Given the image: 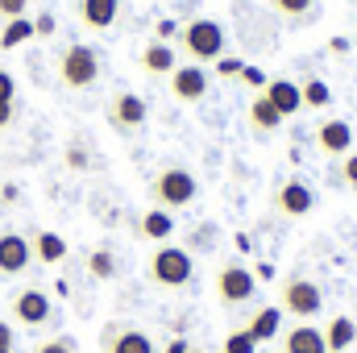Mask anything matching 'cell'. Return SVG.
Masks as SVG:
<instances>
[{
	"instance_id": "obj_24",
	"label": "cell",
	"mask_w": 357,
	"mask_h": 353,
	"mask_svg": "<svg viewBox=\"0 0 357 353\" xmlns=\"http://www.w3.org/2000/svg\"><path fill=\"white\" fill-rule=\"evenodd\" d=\"M299 96H303V108H333V88H328L320 75L303 80V84H299Z\"/></svg>"
},
{
	"instance_id": "obj_32",
	"label": "cell",
	"mask_w": 357,
	"mask_h": 353,
	"mask_svg": "<svg viewBox=\"0 0 357 353\" xmlns=\"http://www.w3.org/2000/svg\"><path fill=\"white\" fill-rule=\"evenodd\" d=\"M341 183L357 191V154H354V150H349V154L341 158Z\"/></svg>"
},
{
	"instance_id": "obj_4",
	"label": "cell",
	"mask_w": 357,
	"mask_h": 353,
	"mask_svg": "<svg viewBox=\"0 0 357 353\" xmlns=\"http://www.w3.org/2000/svg\"><path fill=\"white\" fill-rule=\"evenodd\" d=\"M195 195H199V183H195V175H191L187 167H167V171H158V175L150 179V200H154V208L175 212V208H187Z\"/></svg>"
},
{
	"instance_id": "obj_26",
	"label": "cell",
	"mask_w": 357,
	"mask_h": 353,
	"mask_svg": "<svg viewBox=\"0 0 357 353\" xmlns=\"http://www.w3.org/2000/svg\"><path fill=\"white\" fill-rule=\"evenodd\" d=\"M270 8L282 17V21H307L316 13V0H270Z\"/></svg>"
},
{
	"instance_id": "obj_42",
	"label": "cell",
	"mask_w": 357,
	"mask_h": 353,
	"mask_svg": "<svg viewBox=\"0 0 357 353\" xmlns=\"http://www.w3.org/2000/svg\"><path fill=\"white\" fill-rule=\"evenodd\" d=\"M191 353H208V350H195V345H191Z\"/></svg>"
},
{
	"instance_id": "obj_10",
	"label": "cell",
	"mask_w": 357,
	"mask_h": 353,
	"mask_svg": "<svg viewBox=\"0 0 357 353\" xmlns=\"http://www.w3.org/2000/svg\"><path fill=\"white\" fill-rule=\"evenodd\" d=\"M50 316H54V308H50V295H46V291L25 287V291L13 295V320H17V324H25V329H42Z\"/></svg>"
},
{
	"instance_id": "obj_40",
	"label": "cell",
	"mask_w": 357,
	"mask_h": 353,
	"mask_svg": "<svg viewBox=\"0 0 357 353\" xmlns=\"http://www.w3.org/2000/svg\"><path fill=\"white\" fill-rule=\"evenodd\" d=\"M0 350H13V329L0 320Z\"/></svg>"
},
{
	"instance_id": "obj_29",
	"label": "cell",
	"mask_w": 357,
	"mask_h": 353,
	"mask_svg": "<svg viewBox=\"0 0 357 353\" xmlns=\"http://www.w3.org/2000/svg\"><path fill=\"white\" fill-rule=\"evenodd\" d=\"M212 67H216V75H220V80H237V75L245 71V59H233V54L225 59V54H220V59H216Z\"/></svg>"
},
{
	"instance_id": "obj_25",
	"label": "cell",
	"mask_w": 357,
	"mask_h": 353,
	"mask_svg": "<svg viewBox=\"0 0 357 353\" xmlns=\"http://www.w3.org/2000/svg\"><path fill=\"white\" fill-rule=\"evenodd\" d=\"M88 274L91 278H100V283H108V278H116V254L112 250H91L88 254Z\"/></svg>"
},
{
	"instance_id": "obj_8",
	"label": "cell",
	"mask_w": 357,
	"mask_h": 353,
	"mask_svg": "<svg viewBox=\"0 0 357 353\" xmlns=\"http://www.w3.org/2000/svg\"><path fill=\"white\" fill-rule=\"evenodd\" d=\"M100 353H158L154 337L137 324H104L100 333Z\"/></svg>"
},
{
	"instance_id": "obj_44",
	"label": "cell",
	"mask_w": 357,
	"mask_h": 353,
	"mask_svg": "<svg viewBox=\"0 0 357 353\" xmlns=\"http://www.w3.org/2000/svg\"><path fill=\"white\" fill-rule=\"evenodd\" d=\"M328 353H337V350H328Z\"/></svg>"
},
{
	"instance_id": "obj_13",
	"label": "cell",
	"mask_w": 357,
	"mask_h": 353,
	"mask_svg": "<svg viewBox=\"0 0 357 353\" xmlns=\"http://www.w3.org/2000/svg\"><path fill=\"white\" fill-rule=\"evenodd\" d=\"M33 262V250H29V237L25 233H0V274L4 278H13V274H21V270H29Z\"/></svg>"
},
{
	"instance_id": "obj_1",
	"label": "cell",
	"mask_w": 357,
	"mask_h": 353,
	"mask_svg": "<svg viewBox=\"0 0 357 353\" xmlns=\"http://www.w3.org/2000/svg\"><path fill=\"white\" fill-rule=\"evenodd\" d=\"M178 50L191 59V63H216L220 54H225V25L216 21V17H191V21H183L178 25Z\"/></svg>"
},
{
	"instance_id": "obj_21",
	"label": "cell",
	"mask_w": 357,
	"mask_h": 353,
	"mask_svg": "<svg viewBox=\"0 0 357 353\" xmlns=\"http://www.w3.org/2000/svg\"><path fill=\"white\" fill-rule=\"evenodd\" d=\"M29 250H33L38 262H63V258H67V241H63L59 233H50V229H38V233L29 237Z\"/></svg>"
},
{
	"instance_id": "obj_35",
	"label": "cell",
	"mask_w": 357,
	"mask_h": 353,
	"mask_svg": "<svg viewBox=\"0 0 357 353\" xmlns=\"http://www.w3.org/2000/svg\"><path fill=\"white\" fill-rule=\"evenodd\" d=\"M67 167L71 171H84L88 167V150L84 146H67Z\"/></svg>"
},
{
	"instance_id": "obj_16",
	"label": "cell",
	"mask_w": 357,
	"mask_h": 353,
	"mask_svg": "<svg viewBox=\"0 0 357 353\" xmlns=\"http://www.w3.org/2000/svg\"><path fill=\"white\" fill-rule=\"evenodd\" d=\"M282 316H287V312H282L278 303H266V308H258V312L245 320V333H250L258 345H262V341H274V337L282 333Z\"/></svg>"
},
{
	"instance_id": "obj_3",
	"label": "cell",
	"mask_w": 357,
	"mask_h": 353,
	"mask_svg": "<svg viewBox=\"0 0 357 353\" xmlns=\"http://www.w3.org/2000/svg\"><path fill=\"white\" fill-rule=\"evenodd\" d=\"M96 80H100V54H96V46H88V42L63 46V54H59V84L71 91H84Z\"/></svg>"
},
{
	"instance_id": "obj_34",
	"label": "cell",
	"mask_w": 357,
	"mask_h": 353,
	"mask_svg": "<svg viewBox=\"0 0 357 353\" xmlns=\"http://www.w3.org/2000/svg\"><path fill=\"white\" fill-rule=\"evenodd\" d=\"M13 100H17V80L0 67V104H13Z\"/></svg>"
},
{
	"instance_id": "obj_27",
	"label": "cell",
	"mask_w": 357,
	"mask_h": 353,
	"mask_svg": "<svg viewBox=\"0 0 357 353\" xmlns=\"http://www.w3.org/2000/svg\"><path fill=\"white\" fill-rule=\"evenodd\" d=\"M220 353H258V341H254V337H250L245 329H233V333L225 337Z\"/></svg>"
},
{
	"instance_id": "obj_18",
	"label": "cell",
	"mask_w": 357,
	"mask_h": 353,
	"mask_svg": "<svg viewBox=\"0 0 357 353\" xmlns=\"http://www.w3.org/2000/svg\"><path fill=\"white\" fill-rule=\"evenodd\" d=\"M116 13H121V0H79V21L84 29H96V33L112 29Z\"/></svg>"
},
{
	"instance_id": "obj_17",
	"label": "cell",
	"mask_w": 357,
	"mask_h": 353,
	"mask_svg": "<svg viewBox=\"0 0 357 353\" xmlns=\"http://www.w3.org/2000/svg\"><path fill=\"white\" fill-rule=\"evenodd\" d=\"M262 96L278 108V117H282V121H287V117H295V112L303 108V96H299V84H295V80H270Z\"/></svg>"
},
{
	"instance_id": "obj_30",
	"label": "cell",
	"mask_w": 357,
	"mask_h": 353,
	"mask_svg": "<svg viewBox=\"0 0 357 353\" xmlns=\"http://www.w3.org/2000/svg\"><path fill=\"white\" fill-rule=\"evenodd\" d=\"M33 353H75V341L71 337H50V341L33 345Z\"/></svg>"
},
{
	"instance_id": "obj_15",
	"label": "cell",
	"mask_w": 357,
	"mask_h": 353,
	"mask_svg": "<svg viewBox=\"0 0 357 353\" xmlns=\"http://www.w3.org/2000/svg\"><path fill=\"white\" fill-rule=\"evenodd\" d=\"M245 117H250V129H254L258 137H270V133H278V129H282V117H278V108L270 104L262 91H254V100H250Z\"/></svg>"
},
{
	"instance_id": "obj_39",
	"label": "cell",
	"mask_w": 357,
	"mask_h": 353,
	"mask_svg": "<svg viewBox=\"0 0 357 353\" xmlns=\"http://www.w3.org/2000/svg\"><path fill=\"white\" fill-rule=\"evenodd\" d=\"M254 278H258V283H270V278H274V266H270V262H258V266H254Z\"/></svg>"
},
{
	"instance_id": "obj_38",
	"label": "cell",
	"mask_w": 357,
	"mask_h": 353,
	"mask_svg": "<svg viewBox=\"0 0 357 353\" xmlns=\"http://www.w3.org/2000/svg\"><path fill=\"white\" fill-rule=\"evenodd\" d=\"M162 353H191V341H187V337H175V341H167Z\"/></svg>"
},
{
	"instance_id": "obj_9",
	"label": "cell",
	"mask_w": 357,
	"mask_h": 353,
	"mask_svg": "<svg viewBox=\"0 0 357 353\" xmlns=\"http://www.w3.org/2000/svg\"><path fill=\"white\" fill-rule=\"evenodd\" d=\"M270 204H274V212H278V216L299 220V216H307V212L316 208V191H312L303 179L291 175V179H282V183L274 187V200H270Z\"/></svg>"
},
{
	"instance_id": "obj_5",
	"label": "cell",
	"mask_w": 357,
	"mask_h": 353,
	"mask_svg": "<svg viewBox=\"0 0 357 353\" xmlns=\"http://www.w3.org/2000/svg\"><path fill=\"white\" fill-rule=\"evenodd\" d=\"M150 278H154L158 287H167V291H183V287L195 278V258H191V250H183V246H158V250L150 254Z\"/></svg>"
},
{
	"instance_id": "obj_20",
	"label": "cell",
	"mask_w": 357,
	"mask_h": 353,
	"mask_svg": "<svg viewBox=\"0 0 357 353\" xmlns=\"http://www.w3.org/2000/svg\"><path fill=\"white\" fill-rule=\"evenodd\" d=\"M137 233H142L146 241H167V237L175 233V216H171L167 208H146L142 220H137Z\"/></svg>"
},
{
	"instance_id": "obj_19",
	"label": "cell",
	"mask_w": 357,
	"mask_h": 353,
	"mask_svg": "<svg viewBox=\"0 0 357 353\" xmlns=\"http://www.w3.org/2000/svg\"><path fill=\"white\" fill-rule=\"evenodd\" d=\"M142 71L146 75H171L178 67V54H175V46L171 42H146V50H142Z\"/></svg>"
},
{
	"instance_id": "obj_2",
	"label": "cell",
	"mask_w": 357,
	"mask_h": 353,
	"mask_svg": "<svg viewBox=\"0 0 357 353\" xmlns=\"http://www.w3.org/2000/svg\"><path fill=\"white\" fill-rule=\"evenodd\" d=\"M278 308L295 320H316L324 312V291L316 278H303V274H287L282 287H278Z\"/></svg>"
},
{
	"instance_id": "obj_31",
	"label": "cell",
	"mask_w": 357,
	"mask_h": 353,
	"mask_svg": "<svg viewBox=\"0 0 357 353\" xmlns=\"http://www.w3.org/2000/svg\"><path fill=\"white\" fill-rule=\"evenodd\" d=\"M171 38H178V21L158 17V21H154V42H171Z\"/></svg>"
},
{
	"instance_id": "obj_37",
	"label": "cell",
	"mask_w": 357,
	"mask_h": 353,
	"mask_svg": "<svg viewBox=\"0 0 357 353\" xmlns=\"http://www.w3.org/2000/svg\"><path fill=\"white\" fill-rule=\"evenodd\" d=\"M13 121H17V100H13V104H0V133H4Z\"/></svg>"
},
{
	"instance_id": "obj_11",
	"label": "cell",
	"mask_w": 357,
	"mask_h": 353,
	"mask_svg": "<svg viewBox=\"0 0 357 353\" xmlns=\"http://www.w3.org/2000/svg\"><path fill=\"white\" fill-rule=\"evenodd\" d=\"M316 146H320L324 158H345V154L354 150V125H349L345 117H328V121H320V129H316Z\"/></svg>"
},
{
	"instance_id": "obj_28",
	"label": "cell",
	"mask_w": 357,
	"mask_h": 353,
	"mask_svg": "<svg viewBox=\"0 0 357 353\" xmlns=\"http://www.w3.org/2000/svg\"><path fill=\"white\" fill-rule=\"evenodd\" d=\"M237 80H241L250 91H266V84H270V75L262 71V67H254V63H245V71H241Z\"/></svg>"
},
{
	"instance_id": "obj_36",
	"label": "cell",
	"mask_w": 357,
	"mask_h": 353,
	"mask_svg": "<svg viewBox=\"0 0 357 353\" xmlns=\"http://www.w3.org/2000/svg\"><path fill=\"white\" fill-rule=\"evenodd\" d=\"M50 33H54V17H50V13H42V17L33 21V38H50Z\"/></svg>"
},
{
	"instance_id": "obj_43",
	"label": "cell",
	"mask_w": 357,
	"mask_h": 353,
	"mask_svg": "<svg viewBox=\"0 0 357 353\" xmlns=\"http://www.w3.org/2000/svg\"><path fill=\"white\" fill-rule=\"evenodd\" d=\"M0 353H13V350H0Z\"/></svg>"
},
{
	"instance_id": "obj_41",
	"label": "cell",
	"mask_w": 357,
	"mask_h": 353,
	"mask_svg": "<svg viewBox=\"0 0 357 353\" xmlns=\"http://www.w3.org/2000/svg\"><path fill=\"white\" fill-rule=\"evenodd\" d=\"M328 46H333V54H349V38H333Z\"/></svg>"
},
{
	"instance_id": "obj_12",
	"label": "cell",
	"mask_w": 357,
	"mask_h": 353,
	"mask_svg": "<svg viewBox=\"0 0 357 353\" xmlns=\"http://www.w3.org/2000/svg\"><path fill=\"white\" fill-rule=\"evenodd\" d=\"M208 84H212V75L199 63H183V67L171 71V91H175V100H183V104H199L208 96Z\"/></svg>"
},
{
	"instance_id": "obj_23",
	"label": "cell",
	"mask_w": 357,
	"mask_h": 353,
	"mask_svg": "<svg viewBox=\"0 0 357 353\" xmlns=\"http://www.w3.org/2000/svg\"><path fill=\"white\" fill-rule=\"evenodd\" d=\"M25 42H33V21H29V17L4 21V29H0V50H17V46H25Z\"/></svg>"
},
{
	"instance_id": "obj_14",
	"label": "cell",
	"mask_w": 357,
	"mask_h": 353,
	"mask_svg": "<svg viewBox=\"0 0 357 353\" xmlns=\"http://www.w3.org/2000/svg\"><path fill=\"white\" fill-rule=\"evenodd\" d=\"M278 353H328V341H324V329H316L312 320H299L282 333V350Z\"/></svg>"
},
{
	"instance_id": "obj_33",
	"label": "cell",
	"mask_w": 357,
	"mask_h": 353,
	"mask_svg": "<svg viewBox=\"0 0 357 353\" xmlns=\"http://www.w3.org/2000/svg\"><path fill=\"white\" fill-rule=\"evenodd\" d=\"M29 13V0H0V17L13 21V17H25Z\"/></svg>"
},
{
	"instance_id": "obj_6",
	"label": "cell",
	"mask_w": 357,
	"mask_h": 353,
	"mask_svg": "<svg viewBox=\"0 0 357 353\" xmlns=\"http://www.w3.org/2000/svg\"><path fill=\"white\" fill-rule=\"evenodd\" d=\"M216 295H220L225 308L254 303V295H258V278H254V270L241 266V262H225L220 270H216Z\"/></svg>"
},
{
	"instance_id": "obj_22",
	"label": "cell",
	"mask_w": 357,
	"mask_h": 353,
	"mask_svg": "<svg viewBox=\"0 0 357 353\" xmlns=\"http://www.w3.org/2000/svg\"><path fill=\"white\" fill-rule=\"evenodd\" d=\"M324 341H328V350H337V353L349 350V345L357 341L354 316H333V320H328V329H324Z\"/></svg>"
},
{
	"instance_id": "obj_7",
	"label": "cell",
	"mask_w": 357,
	"mask_h": 353,
	"mask_svg": "<svg viewBox=\"0 0 357 353\" xmlns=\"http://www.w3.org/2000/svg\"><path fill=\"white\" fill-rule=\"evenodd\" d=\"M108 125L116 129V133H137V129H146V121H150V104L137 96V91H116L112 100H108Z\"/></svg>"
}]
</instances>
